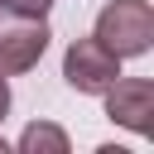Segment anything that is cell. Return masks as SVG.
<instances>
[{
  "instance_id": "cell-1",
  "label": "cell",
  "mask_w": 154,
  "mask_h": 154,
  "mask_svg": "<svg viewBox=\"0 0 154 154\" xmlns=\"http://www.w3.org/2000/svg\"><path fill=\"white\" fill-rule=\"evenodd\" d=\"M101 48H111L116 58H140L154 43V10L149 0H111L96 14V34Z\"/></svg>"
},
{
  "instance_id": "cell-2",
  "label": "cell",
  "mask_w": 154,
  "mask_h": 154,
  "mask_svg": "<svg viewBox=\"0 0 154 154\" xmlns=\"http://www.w3.org/2000/svg\"><path fill=\"white\" fill-rule=\"evenodd\" d=\"M63 77L72 91L82 96H101L116 77H120V58L111 48H101L96 38H77L67 53H63Z\"/></svg>"
},
{
  "instance_id": "cell-3",
  "label": "cell",
  "mask_w": 154,
  "mask_h": 154,
  "mask_svg": "<svg viewBox=\"0 0 154 154\" xmlns=\"http://www.w3.org/2000/svg\"><path fill=\"white\" fill-rule=\"evenodd\" d=\"M106 116L116 120V125H125V130H135V135H149L154 130V82L149 77H116L106 91Z\"/></svg>"
},
{
  "instance_id": "cell-4",
  "label": "cell",
  "mask_w": 154,
  "mask_h": 154,
  "mask_svg": "<svg viewBox=\"0 0 154 154\" xmlns=\"http://www.w3.org/2000/svg\"><path fill=\"white\" fill-rule=\"evenodd\" d=\"M48 24L43 19H14L0 24V77H19L29 72L43 53H48Z\"/></svg>"
},
{
  "instance_id": "cell-5",
  "label": "cell",
  "mask_w": 154,
  "mask_h": 154,
  "mask_svg": "<svg viewBox=\"0 0 154 154\" xmlns=\"http://www.w3.org/2000/svg\"><path fill=\"white\" fill-rule=\"evenodd\" d=\"M19 149L24 154H67V135L48 120H34L24 135H19Z\"/></svg>"
},
{
  "instance_id": "cell-6",
  "label": "cell",
  "mask_w": 154,
  "mask_h": 154,
  "mask_svg": "<svg viewBox=\"0 0 154 154\" xmlns=\"http://www.w3.org/2000/svg\"><path fill=\"white\" fill-rule=\"evenodd\" d=\"M5 10H14L19 19H43L48 10H53V0H0Z\"/></svg>"
},
{
  "instance_id": "cell-7",
  "label": "cell",
  "mask_w": 154,
  "mask_h": 154,
  "mask_svg": "<svg viewBox=\"0 0 154 154\" xmlns=\"http://www.w3.org/2000/svg\"><path fill=\"white\" fill-rule=\"evenodd\" d=\"M5 111H10V87H5V77H0V120H5Z\"/></svg>"
}]
</instances>
